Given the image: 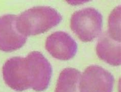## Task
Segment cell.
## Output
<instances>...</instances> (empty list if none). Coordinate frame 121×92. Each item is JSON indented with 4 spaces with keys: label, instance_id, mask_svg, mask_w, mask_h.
<instances>
[{
    "label": "cell",
    "instance_id": "1",
    "mask_svg": "<svg viewBox=\"0 0 121 92\" xmlns=\"http://www.w3.org/2000/svg\"><path fill=\"white\" fill-rule=\"evenodd\" d=\"M2 73L5 83L15 91L32 88L41 92L49 87L52 68L42 54L33 51L25 58L13 57L7 60L3 66Z\"/></svg>",
    "mask_w": 121,
    "mask_h": 92
},
{
    "label": "cell",
    "instance_id": "2",
    "mask_svg": "<svg viewBox=\"0 0 121 92\" xmlns=\"http://www.w3.org/2000/svg\"><path fill=\"white\" fill-rule=\"evenodd\" d=\"M62 17L56 9L49 6L34 7L17 17L18 31L25 36L43 33L58 25Z\"/></svg>",
    "mask_w": 121,
    "mask_h": 92
},
{
    "label": "cell",
    "instance_id": "3",
    "mask_svg": "<svg viewBox=\"0 0 121 92\" xmlns=\"http://www.w3.org/2000/svg\"><path fill=\"white\" fill-rule=\"evenodd\" d=\"M102 26V15L94 8L76 11L72 16L71 29L83 42H91L99 36Z\"/></svg>",
    "mask_w": 121,
    "mask_h": 92
},
{
    "label": "cell",
    "instance_id": "4",
    "mask_svg": "<svg viewBox=\"0 0 121 92\" xmlns=\"http://www.w3.org/2000/svg\"><path fill=\"white\" fill-rule=\"evenodd\" d=\"M114 78L110 72L100 66L92 65L81 76L80 92H112Z\"/></svg>",
    "mask_w": 121,
    "mask_h": 92
},
{
    "label": "cell",
    "instance_id": "5",
    "mask_svg": "<svg viewBox=\"0 0 121 92\" xmlns=\"http://www.w3.org/2000/svg\"><path fill=\"white\" fill-rule=\"evenodd\" d=\"M17 15L6 14L0 17V50L11 52L21 48L27 36L22 34L17 28Z\"/></svg>",
    "mask_w": 121,
    "mask_h": 92
},
{
    "label": "cell",
    "instance_id": "6",
    "mask_svg": "<svg viewBox=\"0 0 121 92\" xmlns=\"http://www.w3.org/2000/svg\"><path fill=\"white\" fill-rule=\"evenodd\" d=\"M46 49L53 57L61 61H69L76 55L78 45L68 33L57 31L47 37Z\"/></svg>",
    "mask_w": 121,
    "mask_h": 92
},
{
    "label": "cell",
    "instance_id": "7",
    "mask_svg": "<svg viewBox=\"0 0 121 92\" xmlns=\"http://www.w3.org/2000/svg\"><path fill=\"white\" fill-rule=\"evenodd\" d=\"M96 52L99 58L108 64L113 66L121 65V43L111 39L107 32L99 40Z\"/></svg>",
    "mask_w": 121,
    "mask_h": 92
},
{
    "label": "cell",
    "instance_id": "8",
    "mask_svg": "<svg viewBox=\"0 0 121 92\" xmlns=\"http://www.w3.org/2000/svg\"><path fill=\"white\" fill-rule=\"evenodd\" d=\"M81 76L80 72L77 69H65L59 75L55 92H80Z\"/></svg>",
    "mask_w": 121,
    "mask_h": 92
},
{
    "label": "cell",
    "instance_id": "9",
    "mask_svg": "<svg viewBox=\"0 0 121 92\" xmlns=\"http://www.w3.org/2000/svg\"><path fill=\"white\" fill-rule=\"evenodd\" d=\"M107 33L111 39L121 43V7H116L109 18Z\"/></svg>",
    "mask_w": 121,
    "mask_h": 92
}]
</instances>
